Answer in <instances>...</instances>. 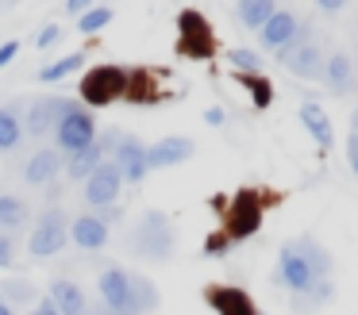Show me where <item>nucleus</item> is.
<instances>
[{
	"mask_svg": "<svg viewBox=\"0 0 358 315\" xmlns=\"http://www.w3.org/2000/svg\"><path fill=\"white\" fill-rule=\"evenodd\" d=\"M93 215L104 223V227H108V223H120V219H124V212H120L116 204H112V207H101V212H93Z\"/></svg>",
	"mask_w": 358,
	"mask_h": 315,
	"instance_id": "32",
	"label": "nucleus"
},
{
	"mask_svg": "<svg viewBox=\"0 0 358 315\" xmlns=\"http://www.w3.org/2000/svg\"><path fill=\"white\" fill-rule=\"evenodd\" d=\"M12 258H16V242L8 230H0V265H12Z\"/></svg>",
	"mask_w": 358,
	"mask_h": 315,
	"instance_id": "31",
	"label": "nucleus"
},
{
	"mask_svg": "<svg viewBox=\"0 0 358 315\" xmlns=\"http://www.w3.org/2000/svg\"><path fill=\"white\" fill-rule=\"evenodd\" d=\"M96 131H101V127H96V115L78 100V104H73L70 112L58 119V127H55V150L62 154V158H66V154L85 150V146L96 138Z\"/></svg>",
	"mask_w": 358,
	"mask_h": 315,
	"instance_id": "2",
	"label": "nucleus"
},
{
	"mask_svg": "<svg viewBox=\"0 0 358 315\" xmlns=\"http://www.w3.org/2000/svg\"><path fill=\"white\" fill-rule=\"evenodd\" d=\"M273 12H278L273 0H243V4H239V20L247 23V27H255V31H262L266 20H270Z\"/></svg>",
	"mask_w": 358,
	"mask_h": 315,
	"instance_id": "24",
	"label": "nucleus"
},
{
	"mask_svg": "<svg viewBox=\"0 0 358 315\" xmlns=\"http://www.w3.org/2000/svg\"><path fill=\"white\" fill-rule=\"evenodd\" d=\"M308 23L301 20L296 12H289V8H278V12L266 20V27L258 31V38H262V46H270V50H285V46L293 43H308Z\"/></svg>",
	"mask_w": 358,
	"mask_h": 315,
	"instance_id": "6",
	"label": "nucleus"
},
{
	"mask_svg": "<svg viewBox=\"0 0 358 315\" xmlns=\"http://www.w3.org/2000/svg\"><path fill=\"white\" fill-rule=\"evenodd\" d=\"M347 161H350V169H355V177H358V131L347 138Z\"/></svg>",
	"mask_w": 358,
	"mask_h": 315,
	"instance_id": "33",
	"label": "nucleus"
},
{
	"mask_svg": "<svg viewBox=\"0 0 358 315\" xmlns=\"http://www.w3.org/2000/svg\"><path fill=\"white\" fill-rule=\"evenodd\" d=\"M131 284H135V307H139V315L155 312V307H158V288H155V281H150V277L131 273Z\"/></svg>",
	"mask_w": 358,
	"mask_h": 315,
	"instance_id": "26",
	"label": "nucleus"
},
{
	"mask_svg": "<svg viewBox=\"0 0 358 315\" xmlns=\"http://www.w3.org/2000/svg\"><path fill=\"white\" fill-rule=\"evenodd\" d=\"M81 66H85V54H66V58H58V61H50V66L39 69V81L43 85H55V81H62V77L78 73Z\"/></svg>",
	"mask_w": 358,
	"mask_h": 315,
	"instance_id": "23",
	"label": "nucleus"
},
{
	"mask_svg": "<svg viewBox=\"0 0 358 315\" xmlns=\"http://www.w3.org/2000/svg\"><path fill=\"white\" fill-rule=\"evenodd\" d=\"M196 142L185 135H170V138H158L155 146H147V166L150 169H170V166H181L185 158H193Z\"/></svg>",
	"mask_w": 358,
	"mask_h": 315,
	"instance_id": "13",
	"label": "nucleus"
},
{
	"mask_svg": "<svg viewBox=\"0 0 358 315\" xmlns=\"http://www.w3.org/2000/svg\"><path fill=\"white\" fill-rule=\"evenodd\" d=\"M85 315H112V312H108V307H93V304H89Z\"/></svg>",
	"mask_w": 358,
	"mask_h": 315,
	"instance_id": "39",
	"label": "nucleus"
},
{
	"mask_svg": "<svg viewBox=\"0 0 358 315\" xmlns=\"http://www.w3.org/2000/svg\"><path fill=\"white\" fill-rule=\"evenodd\" d=\"M293 246H296V254H301V258L308 261V269H312L316 277H331V269H335V258H331V254H327L324 246L316 242V238H296Z\"/></svg>",
	"mask_w": 358,
	"mask_h": 315,
	"instance_id": "19",
	"label": "nucleus"
},
{
	"mask_svg": "<svg viewBox=\"0 0 358 315\" xmlns=\"http://www.w3.org/2000/svg\"><path fill=\"white\" fill-rule=\"evenodd\" d=\"M58 38H62V27H58V23H47V27L39 31V38H35V46H39V50H47V46H55Z\"/></svg>",
	"mask_w": 358,
	"mask_h": 315,
	"instance_id": "30",
	"label": "nucleus"
},
{
	"mask_svg": "<svg viewBox=\"0 0 358 315\" xmlns=\"http://www.w3.org/2000/svg\"><path fill=\"white\" fill-rule=\"evenodd\" d=\"M16 54H20V43H4V46H0V69L8 66V61L16 58Z\"/></svg>",
	"mask_w": 358,
	"mask_h": 315,
	"instance_id": "34",
	"label": "nucleus"
},
{
	"mask_svg": "<svg viewBox=\"0 0 358 315\" xmlns=\"http://www.w3.org/2000/svg\"><path fill=\"white\" fill-rule=\"evenodd\" d=\"M116 146H120V131H112V127L108 131H96V138L85 146V150L70 154L66 173H70L73 181H89V177L104 166V158H108V154H116Z\"/></svg>",
	"mask_w": 358,
	"mask_h": 315,
	"instance_id": "5",
	"label": "nucleus"
},
{
	"mask_svg": "<svg viewBox=\"0 0 358 315\" xmlns=\"http://www.w3.org/2000/svg\"><path fill=\"white\" fill-rule=\"evenodd\" d=\"M70 238H73V246H81V250H101V246H108V227H104L93 212H89V215H73Z\"/></svg>",
	"mask_w": 358,
	"mask_h": 315,
	"instance_id": "17",
	"label": "nucleus"
},
{
	"mask_svg": "<svg viewBox=\"0 0 358 315\" xmlns=\"http://www.w3.org/2000/svg\"><path fill=\"white\" fill-rule=\"evenodd\" d=\"M31 315H58V312H55V304H50V300H43L39 307H31Z\"/></svg>",
	"mask_w": 358,
	"mask_h": 315,
	"instance_id": "37",
	"label": "nucleus"
},
{
	"mask_svg": "<svg viewBox=\"0 0 358 315\" xmlns=\"http://www.w3.org/2000/svg\"><path fill=\"white\" fill-rule=\"evenodd\" d=\"M227 61H231L235 69H243V73H258V69H262V58H258V50H250V46H235V50L227 54Z\"/></svg>",
	"mask_w": 358,
	"mask_h": 315,
	"instance_id": "29",
	"label": "nucleus"
},
{
	"mask_svg": "<svg viewBox=\"0 0 358 315\" xmlns=\"http://www.w3.org/2000/svg\"><path fill=\"white\" fill-rule=\"evenodd\" d=\"M0 315H16V307H8L4 300H0Z\"/></svg>",
	"mask_w": 358,
	"mask_h": 315,
	"instance_id": "40",
	"label": "nucleus"
},
{
	"mask_svg": "<svg viewBox=\"0 0 358 315\" xmlns=\"http://www.w3.org/2000/svg\"><path fill=\"white\" fill-rule=\"evenodd\" d=\"M278 61L289 69L293 77H308V81H320L324 77V50H320V43H293V46H285V50L278 54Z\"/></svg>",
	"mask_w": 358,
	"mask_h": 315,
	"instance_id": "9",
	"label": "nucleus"
},
{
	"mask_svg": "<svg viewBox=\"0 0 358 315\" xmlns=\"http://www.w3.org/2000/svg\"><path fill=\"white\" fill-rule=\"evenodd\" d=\"M120 189H124V177H120L116 161H104V166L85 181V200L93 207H112L120 196Z\"/></svg>",
	"mask_w": 358,
	"mask_h": 315,
	"instance_id": "11",
	"label": "nucleus"
},
{
	"mask_svg": "<svg viewBox=\"0 0 358 315\" xmlns=\"http://www.w3.org/2000/svg\"><path fill=\"white\" fill-rule=\"evenodd\" d=\"M124 85H127L124 69L104 66V69H93V73L85 77V85H81V96H85L89 104H108V100H116L120 92H124Z\"/></svg>",
	"mask_w": 358,
	"mask_h": 315,
	"instance_id": "12",
	"label": "nucleus"
},
{
	"mask_svg": "<svg viewBox=\"0 0 358 315\" xmlns=\"http://www.w3.org/2000/svg\"><path fill=\"white\" fill-rule=\"evenodd\" d=\"M50 304H55L58 315H85L89 296H85V288H81L78 281L58 277V281H50Z\"/></svg>",
	"mask_w": 358,
	"mask_h": 315,
	"instance_id": "15",
	"label": "nucleus"
},
{
	"mask_svg": "<svg viewBox=\"0 0 358 315\" xmlns=\"http://www.w3.org/2000/svg\"><path fill=\"white\" fill-rule=\"evenodd\" d=\"M331 292H335V284H331V277H320L316 284H312V292H304V296H296V312H312V307H320V304H327L331 300Z\"/></svg>",
	"mask_w": 358,
	"mask_h": 315,
	"instance_id": "25",
	"label": "nucleus"
},
{
	"mask_svg": "<svg viewBox=\"0 0 358 315\" xmlns=\"http://www.w3.org/2000/svg\"><path fill=\"white\" fill-rule=\"evenodd\" d=\"M320 8L324 12H343V0H320Z\"/></svg>",
	"mask_w": 358,
	"mask_h": 315,
	"instance_id": "38",
	"label": "nucleus"
},
{
	"mask_svg": "<svg viewBox=\"0 0 358 315\" xmlns=\"http://www.w3.org/2000/svg\"><path fill=\"white\" fill-rule=\"evenodd\" d=\"M135 254L147 261H170L173 258V223L162 212H147L135 227Z\"/></svg>",
	"mask_w": 358,
	"mask_h": 315,
	"instance_id": "1",
	"label": "nucleus"
},
{
	"mask_svg": "<svg viewBox=\"0 0 358 315\" xmlns=\"http://www.w3.org/2000/svg\"><path fill=\"white\" fill-rule=\"evenodd\" d=\"M66 242H70V223H66V215L58 212V207H47V212L35 219L27 250H31V258H55V254H62Z\"/></svg>",
	"mask_w": 358,
	"mask_h": 315,
	"instance_id": "3",
	"label": "nucleus"
},
{
	"mask_svg": "<svg viewBox=\"0 0 358 315\" xmlns=\"http://www.w3.org/2000/svg\"><path fill=\"white\" fill-rule=\"evenodd\" d=\"M355 131H358V112H355Z\"/></svg>",
	"mask_w": 358,
	"mask_h": 315,
	"instance_id": "41",
	"label": "nucleus"
},
{
	"mask_svg": "<svg viewBox=\"0 0 358 315\" xmlns=\"http://www.w3.org/2000/svg\"><path fill=\"white\" fill-rule=\"evenodd\" d=\"M96 292H101L104 307H108L112 315H139V307H135L131 273H124L120 265L101 269V277H96Z\"/></svg>",
	"mask_w": 358,
	"mask_h": 315,
	"instance_id": "4",
	"label": "nucleus"
},
{
	"mask_svg": "<svg viewBox=\"0 0 358 315\" xmlns=\"http://www.w3.org/2000/svg\"><path fill=\"white\" fill-rule=\"evenodd\" d=\"M320 81H327V89H331L335 96H350V92H355V85H358V77H355V61H350V54L335 50L331 58L324 61V77H320Z\"/></svg>",
	"mask_w": 358,
	"mask_h": 315,
	"instance_id": "14",
	"label": "nucleus"
},
{
	"mask_svg": "<svg viewBox=\"0 0 358 315\" xmlns=\"http://www.w3.org/2000/svg\"><path fill=\"white\" fill-rule=\"evenodd\" d=\"M27 215H31V212H27L24 200L12 196V192H0V230H8V235H12L16 227H24V223H27Z\"/></svg>",
	"mask_w": 358,
	"mask_h": 315,
	"instance_id": "21",
	"label": "nucleus"
},
{
	"mask_svg": "<svg viewBox=\"0 0 358 315\" xmlns=\"http://www.w3.org/2000/svg\"><path fill=\"white\" fill-rule=\"evenodd\" d=\"M224 119H227L224 108H208V112H204V123H212V127H224Z\"/></svg>",
	"mask_w": 358,
	"mask_h": 315,
	"instance_id": "35",
	"label": "nucleus"
},
{
	"mask_svg": "<svg viewBox=\"0 0 358 315\" xmlns=\"http://www.w3.org/2000/svg\"><path fill=\"white\" fill-rule=\"evenodd\" d=\"M301 123L308 127V135L316 138L320 146H331L335 142V131H331V119L324 115V108L316 104V100H308V104H301Z\"/></svg>",
	"mask_w": 358,
	"mask_h": 315,
	"instance_id": "18",
	"label": "nucleus"
},
{
	"mask_svg": "<svg viewBox=\"0 0 358 315\" xmlns=\"http://www.w3.org/2000/svg\"><path fill=\"white\" fill-rule=\"evenodd\" d=\"M112 20H116V12H112V8H89V12L78 20V31H85V35H93V31L108 27Z\"/></svg>",
	"mask_w": 358,
	"mask_h": 315,
	"instance_id": "28",
	"label": "nucleus"
},
{
	"mask_svg": "<svg viewBox=\"0 0 358 315\" xmlns=\"http://www.w3.org/2000/svg\"><path fill=\"white\" fill-rule=\"evenodd\" d=\"M73 104H78V100H70V96H39V100H31L27 112H24V135H31V138L55 135L58 119H62Z\"/></svg>",
	"mask_w": 358,
	"mask_h": 315,
	"instance_id": "7",
	"label": "nucleus"
},
{
	"mask_svg": "<svg viewBox=\"0 0 358 315\" xmlns=\"http://www.w3.org/2000/svg\"><path fill=\"white\" fill-rule=\"evenodd\" d=\"M89 8H93V0H70V15H78V20L89 12Z\"/></svg>",
	"mask_w": 358,
	"mask_h": 315,
	"instance_id": "36",
	"label": "nucleus"
},
{
	"mask_svg": "<svg viewBox=\"0 0 358 315\" xmlns=\"http://www.w3.org/2000/svg\"><path fill=\"white\" fill-rule=\"evenodd\" d=\"M20 138H24L20 108H0V150H16Z\"/></svg>",
	"mask_w": 358,
	"mask_h": 315,
	"instance_id": "22",
	"label": "nucleus"
},
{
	"mask_svg": "<svg viewBox=\"0 0 358 315\" xmlns=\"http://www.w3.org/2000/svg\"><path fill=\"white\" fill-rule=\"evenodd\" d=\"M112 161H116L124 184H143V181H147V173H150L147 142H143L139 135H120V146H116V154H112Z\"/></svg>",
	"mask_w": 358,
	"mask_h": 315,
	"instance_id": "8",
	"label": "nucleus"
},
{
	"mask_svg": "<svg viewBox=\"0 0 358 315\" xmlns=\"http://www.w3.org/2000/svg\"><path fill=\"white\" fill-rule=\"evenodd\" d=\"M208 300L220 307V315H255V304L235 288H212Z\"/></svg>",
	"mask_w": 358,
	"mask_h": 315,
	"instance_id": "20",
	"label": "nucleus"
},
{
	"mask_svg": "<svg viewBox=\"0 0 358 315\" xmlns=\"http://www.w3.org/2000/svg\"><path fill=\"white\" fill-rule=\"evenodd\" d=\"M0 300L8 307H20V304H31L35 300V288L27 281H0Z\"/></svg>",
	"mask_w": 358,
	"mask_h": 315,
	"instance_id": "27",
	"label": "nucleus"
},
{
	"mask_svg": "<svg viewBox=\"0 0 358 315\" xmlns=\"http://www.w3.org/2000/svg\"><path fill=\"white\" fill-rule=\"evenodd\" d=\"M58 173H62V154H58L55 146H43V150H35L31 158H27V166H24L27 184H50Z\"/></svg>",
	"mask_w": 358,
	"mask_h": 315,
	"instance_id": "16",
	"label": "nucleus"
},
{
	"mask_svg": "<svg viewBox=\"0 0 358 315\" xmlns=\"http://www.w3.org/2000/svg\"><path fill=\"white\" fill-rule=\"evenodd\" d=\"M278 281L285 284L293 296H304V292H312V284L320 281L316 273L308 269V261L296 254V246L289 242V246H281V254H278Z\"/></svg>",
	"mask_w": 358,
	"mask_h": 315,
	"instance_id": "10",
	"label": "nucleus"
}]
</instances>
